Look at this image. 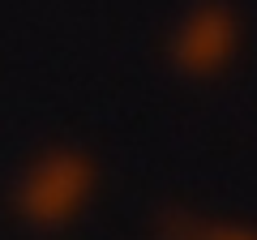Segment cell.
Listing matches in <instances>:
<instances>
[{"label": "cell", "mask_w": 257, "mask_h": 240, "mask_svg": "<svg viewBox=\"0 0 257 240\" xmlns=\"http://www.w3.org/2000/svg\"><path fill=\"white\" fill-rule=\"evenodd\" d=\"M86 193H90V180L77 159H43V163H35V176L26 180L35 219H64L69 210H77V197Z\"/></svg>", "instance_id": "cell-1"}]
</instances>
